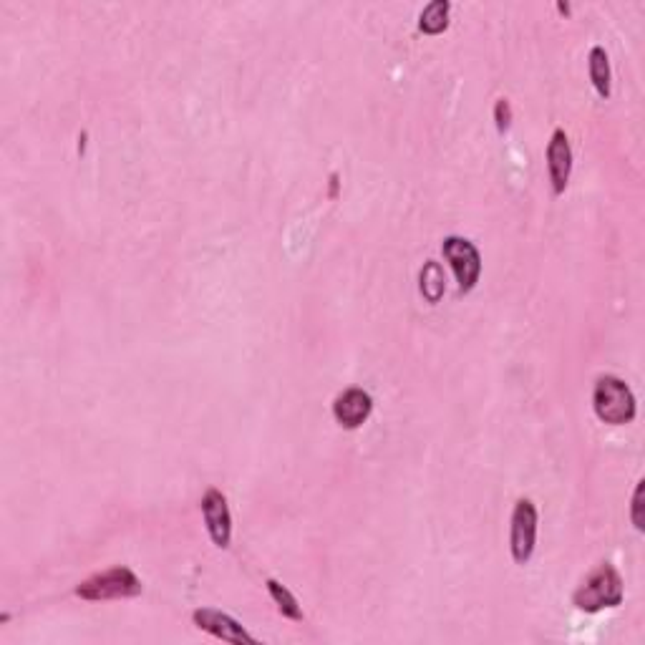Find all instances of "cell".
Masks as SVG:
<instances>
[{
  "label": "cell",
  "mask_w": 645,
  "mask_h": 645,
  "mask_svg": "<svg viewBox=\"0 0 645 645\" xmlns=\"http://www.w3.org/2000/svg\"><path fill=\"white\" fill-rule=\"evenodd\" d=\"M421 293L431 303H436L441 298V293H444V273H441V268L436 263H426V268L421 270Z\"/></svg>",
  "instance_id": "4fadbf2b"
},
{
  "label": "cell",
  "mask_w": 645,
  "mask_h": 645,
  "mask_svg": "<svg viewBox=\"0 0 645 645\" xmlns=\"http://www.w3.org/2000/svg\"><path fill=\"white\" fill-rule=\"evenodd\" d=\"M537 542V507L532 499H520L512 512V532H509V550L517 565H527L535 552Z\"/></svg>",
  "instance_id": "277c9868"
},
{
  "label": "cell",
  "mask_w": 645,
  "mask_h": 645,
  "mask_svg": "<svg viewBox=\"0 0 645 645\" xmlns=\"http://www.w3.org/2000/svg\"><path fill=\"white\" fill-rule=\"evenodd\" d=\"M547 169H550L552 192L562 195L572 172V149L570 142H567V134L562 129H555L550 144H547Z\"/></svg>",
  "instance_id": "ba28073f"
},
{
  "label": "cell",
  "mask_w": 645,
  "mask_h": 645,
  "mask_svg": "<svg viewBox=\"0 0 645 645\" xmlns=\"http://www.w3.org/2000/svg\"><path fill=\"white\" fill-rule=\"evenodd\" d=\"M265 585H268L270 598L275 600V605H278V610L285 615V618L303 620V610H300L298 600L293 598V593H290L288 588H283V585H280L278 580H268Z\"/></svg>",
  "instance_id": "7c38bea8"
},
{
  "label": "cell",
  "mask_w": 645,
  "mask_h": 645,
  "mask_svg": "<svg viewBox=\"0 0 645 645\" xmlns=\"http://www.w3.org/2000/svg\"><path fill=\"white\" fill-rule=\"evenodd\" d=\"M623 595L625 590L620 572L608 562H603L585 577V583L572 595V603L583 613H600L605 608H618L623 603Z\"/></svg>",
  "instance_id": "6da1fadb"
},
{
  "label": "cell",
  "mask_w": 645,
  "mask_h": 645,
  "mask_svg": "<svg viewBox=\"0 0 645 645\" xmlns=\"http://www.w3.org/2000/svg\"><path fill=\"white\" fill-rule=\"evenodd\" d=\"M202 514H205V525L210 530L212 542L217 547H230L232 540V517L227 499L220 489H207V494L202 497Z\"/></svg>",
  "instance_id": "8992f818"
},
{
  "label": "cell",
  "mask_w": 645,
  "mask_h": 645,
  "mask_svg": "<svg viewBox=\"0 0 645 645\" xmlns=\"http://www.w3.org/2000/svg\"><path fill=\"white\" fill-rule=\"evenodd\" d=\"M373 399L363 389H348L333 401V416L343 429H358L371 416Z\"/></svg>",
  "instance_id": "9c48e42d"
},
{
  "label": "cell",
  "mask_w": 645,
  "mask_h": 645,
  "mask_svg": "<svg viewBox=\"0 0 645 645\" xmlns=\"http://www.w3.org/2000/svg\"><path fill=\"white\" fill-rule=\"evenodd\" d=\"M494 119H497L499 132H507L509 121H512V109H509L507 99H499L497 104H494Z\"/></svg>",
  "instance_id": "9a60e30c"
},
{
  "label": "cell",
  "mask_w": 645,
  "mask_h": 645,
  "mask_svg": "<svg viewBox=\"0 0 645 645\" xmlns=\"http://www.w3.org/2000/svg\"><path fill=\"white\" fill-rule=\"evenodd\" d=\"M593 409L600 421L623 426L635 419V396L628 383L618 376H600L593 391Z\"/></svg>",
  "instance_id": "7a4b0ae2"
},
{
  "label": "cell",
  "mask_w": 645,
  "mask_h": 645,
  "mask_svg": "<svg viewBox=\"0 0 645 645\" xmlns=\"http://www.w3.org/2000/svg\"><path fill=\"white\" fill-rule=\"evenodd\" d=\"M76 595L81 600H124V598H137L142 595V580L134 575L129 567H111V570L99 572V575L89 577L76 588Z\"/></svg>",
  "instance_id": "3957f363"
},
{
  "label": "cell",
  "mask_w": 645,
  "mask_h": 645,
  "mask_svg": "<svg viewBox=\"0 0 645 645\" xmlns=\"http://www.w3.org/2000/svg\"><path fill=\"white\" fill-rule=\"evenodd\" d=\"M643 497H645V482L640 479L638 487H635L633 492V504H630V520H633L635 530L643 532L645 525H643Z\"/></svg>",
  "instance_id": "5bb4252c"
},
{
  "label": "cell",
  "mask_w": 645,
  "mask_h": 645,
  "mask_svg": "<svg viewBox=\"0 0 645 645\" xmlns=\"http://www.w3.org/2000/svg\"><path fill=\"white\" fill-rule=\"evenodd\" d=\"M449 11L451 6L446 0H434V3H429V6L421 11L419 28L424 33H429V36H439V33H444L446 26H449Z\"/></svg>",
  "instance_id": "8fae6325"
},
{
  "label": "cell",
  "mask_w": 645,
  "mask_h": 645,
  "mask_svg": "<svg viewBox=\"0 0 645 645\" xmlns=\"http://www.w3.org/2000/svg\"><path fill=\"white\" fill-rule=\"evenodd\" d=\"M610 58H608V51H605L603 46H595L593 51H590V81H593L595 91H598L603 99H608L610 96Z\"/></svg>",
  "instance_id": "30bf717a"
},
{
  "label": "cell",
  "mask_w": 645,
  "mask_h": 645,
  "mask_svg": "<svg viewBox=\"0 0 645 645\" xmlns=\"http://www.w3.org/2000/svg\"><path fill=\"white\" fill-rule=\"evenodd\" d=\"M441 252H444L446 263L451 265L454 275H457L459 290L469 293L477 285L479 273H482V257H479L477 247L469 240H464V237H446Z\"/></svg>",
  "instance_id": "5b68a950"
},
{
  "label": "cell",
  "mask_w": 645,
  "mask_h": 645,
  "mask_svg": "<svg viewBox=\"0 0 645 645\" xmlns=\"http://www.w3.org/2000/svg\"><path fill=\"white\" fill-rule=\"evenodd\" d=\"M192 620H195V625L200 630H205V633L215 635V638H220V640H227V643L257 645V640L252 638V635L247 633V630L242 628V625L237 623L235 618H230V615L220 613V610L200 608V610H195V613H192Z\"/></svg>",
  "instance_id": "52a82bcc"
}]
</instances>
